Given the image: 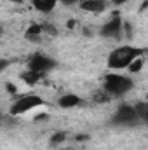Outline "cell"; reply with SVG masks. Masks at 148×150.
Segmentation results:
<instances>
[{
    "instance_id": "277c9868",
    "label": "cell",
    "mask_w": 148,
    "mask_h": 150,
    "mask_svg": "<svg viewBox=\"0 0 148 150\" xmlns=\"http://www.w3.org/2000/svg\"><path fill=\"white\" fill-rule=\"evenodd\" d=\"M40 105H44V100L37 96V94H26V96H21L19 100H16L11 107V115H21V113H26L33 108H37Z\"/></svg>"
},
{
    "instance_id": "4fadbf2b",
    "label": "cell",
    "mask_w": 148,
    "mask_h": 150,
    "mask_svg": "<svg viewBox=\"0 0 148 150\" xmlns=\"http://www.w3.org/2000/svg\"><path fill=\"white\" fill-rule=\"evenodd\" d=\"M65 140H66V133L58 131L56 134H52V138H51V145H59V143H63Z\"/></svg>"
},
{
    "instance_id": "e0dca14e",
    "label": "cell",
    "mask_w": 148,
    "mask_h": 150,
    "mask_svg": "<svg viewBox=\"0 0 148 150\" xmlns=\"http://www.w3.org/2000/svg\"><path fill=\"white\" fill-rule=\"evenodd\" d=\"M125 2H129V0H111V4H115V5H122Z\"/></svg>"
},
{
    "instance_id": "6da1fadb",
    "label": "cell",
    "mask_w": 148,
    "mask_h": 150,
    "mask_svg": "<svg viewBox=\"0 0 148 150\" xmlns=\"http://www.w3.org/2000/svg\"><path fill=\"white\" fill-rule=\"evenodd\" d=\"M143 51L138 47H131V45H124V47H117L108 54V68L111 70H122V68H129V65L141 58Z\"/></svg>"
},
{
    "instance_id": "3957f363",
    "label": "cell",
    "mask_w": 148,
    "mask_h": 150,
    "mask_svg": "<svg viewBox=\"0 0 148 150\" xmlns=\"http://www.w3.org/2000/svg\"><path fill=\"white\" fill-rule=\"evenodd\" d=\"M113 126H122V127H131V126H138L141 120L138 117V112L134 107L131 105H120L117 108V112L113 113L110 120Z\"/></svg>"
},
{
    "instance_id": "ba28073f",
    "label": "cell",
    "mask_w": 148,
    "mask_h": 150,
    "mask_svg": "<svg viewBox=\"0 0 148 150\" xmlns=\"http://www.w3.org/2000/svg\"><path fill=\"white\" fill-rule=\"evenodd\" d=\"M58 2L59 0H32V5L35 7V11H38V12L49 14V12L54 11V7H56Z\"/></svg>"
},
{
    "instance_id": "30bf717a",
    "label": "cell",
    "mask_w": 148,
    "mask_h": 150,
    "mask_svg": "<svg viewBox=\"0 0 148 150\" xmlns=\"http://www.w3.org/2000/svg\"><path fill=\"white\" fill-rule=\"evenodd\" d=\"M42 33H44V26H40V25H32V26H28L25 37H26V40L37 44V42L42 40Z\"/></svg>"
},
{
    "instance_id": "52a82bcc",
    "label": "cell",
    "mask_w": 148,
    "mask_h": 150,
    "mask_svg": "<svg viewBox=\"0 0 148 150\" xmlns=\"http://www.w3.org/2000/svg\"><path fill=\"white\" fill-rule=\"evenodd\" d=\"M106 0H82L80 2V7L87 12H92V14H98V12H103L106 9Z\"/></svg>"
},
{
    "instance_id": "8fae6325",
    "label": "cell",
    "mask_w": 148,
    "mask_h": 150,
    "mask_svg": "<svg viewBox=\"0 0 148 150\" xmlns=\"http://www.w3.org/2000/svg\"><path fill=\"white\" fill-rule=\"evenodd\" d=\"M21 79H23L28 86H33V84H37L38 80L42 79V75L37 74V72H33V70H26V72L21 74Z\"/></svg>"
},
{
    "instance_id": "8992f818",
    "label": "cell",
    "mask_w": 148,
    "mask_h": 150,
    "mask_svg": "<svg viewBox=\"0 0 148 150\" xmlns=\"http://www.w3.org/2000/svg\"><path fill=\"white\" fill-rule=\"evenodd\" d=\"M124 30V21L118 18V16H113L110 21H106L101 30H99V35L105 38H120V33Z\"/></svg>"
},
{
    "instance_id": "9c48e42d",
    "label": "cell",
    "mask_w": 148,
    "mask_h": 150,
    "mask_svg": "<svg viewBox=\"0 0 148 150\" xmlns=\"http://www.w3.org/2000/svg\"><path fill=\"white\" fill-rule=\"evenodd\" d=\"M82 103V100L77 96V94H65V96H61L59 100H58V105L61 107V108H73L77 105H80Z\"/></svg>"
},
{
    "instance_id": "7a4b0ae2",
    "label": "cell",
    "mask_w": 148,
    "mask_h": 150,
    "mask_svg": "<svg viewBox=\"0 0 148 150\" xmlns=\"http://www.w3.org/2000/svg\"><path fill=\"white\" fill-rule=\"evenodd\" d=\"M132 86H134V82L129 75L110 74L105 77V91L110 96H115V98H120V96L127 94L132 89Z\"/></svg>"
},
{
    "instance_id": "7c38bea8",
    "label": "cell",
    "mask_w": 148,
    "mask_h": 150,
    "mask_svg": "<svg viewBox=\"0 0 148 150\" xmlns=\"http://www.w3.org/2000/svg\"><path fill=\"white\" fill-rule=\"evenodd\" d=\"M136 112H138V117L141 122H147L148 124V101H141V103H136L134 105Z\"/></svg>"
},
{
    "instance_id": "5b68a950",
    "label": "cell",
    "mask_w": 148,
    "mask_h": 150,
    "mask_svg": "<svg viewBox=\"0 0 148 150\" xmlns=\"http://www.w3.org/2000/svg\"><path fill=\"white\" fill-rule=\"evenodd\" d=\"M54 67H56V61L52 58L45 56V54H35V56H32L28 59V70H33V72H37L40 75L51 72Z\"/></svg>"
},
{
    "instance_id": "9a60e30c",
    "label": "cell",
    "mask_w": 148,
    "mask_h": 150,
    "mask_svg": "<svg viewBox=\"0 0 148 150\" xmlns=\"http://www.w3.org/2000/svg\"><path fill=\"white\" fill-rule=\"evenodd\" d=\"M61 4H65V5H73L77 2H82V0H59Z\"/></svg>"
},
{
    "instance_id": "5bb4252c",
    "label": "cell",
    "mask_w": 148,
    "mask_h": 150,
    "mask_svg": "<svg viewBox=\"0 0 148 150\" xmlns=\"http://www.w3.org/2000/svg\"><path fill=\"white\" fill-rule=\"evenodd\" d=\"M141 68H143V59H141V58L134 59V61L129 65V72H132V74H134V72H140Z\"/></svg>"
},
{
    "instance_id": "2e32d148",
    "label": "cell",
    "mask_w": 148,
    "mask_h": 150,
    "mask_svg": "<svg viewBox=\"0 0 148 150\" xmlns=\"http://www.w3.org/2000/svg\"><path fill=\"white\" fill-rule=\"evenodd\" d=\"M7 91L12 94V93H16V86H12V84H7Z\"/></svg>"
},
{
    "instance_id": "ac0fdd59",
    "label": "cell",
    "mask_w": 148,
    "mask_h": 150,
    "mask_svg": "<svg viewBox=\"0 0 148 150\" xmlns=\"http://www.w3.org/2000/svg\"><path fill=\"white\" fill-rule=\"evenodd\" d=\"M147 100H148V96H147Z\"/></svg>"
}]
</instances>
